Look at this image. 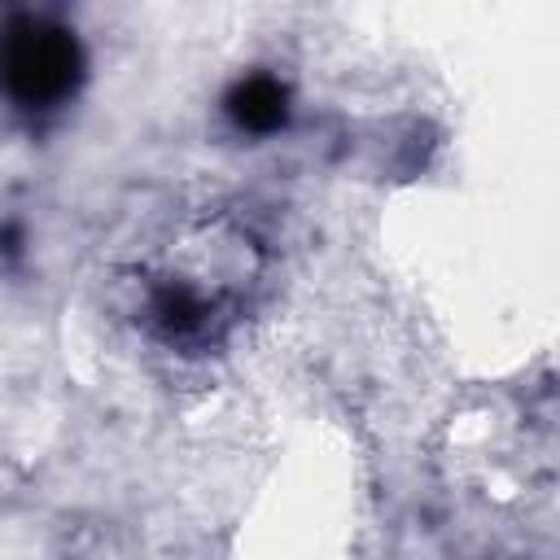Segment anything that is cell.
<instances>
[{
  "label": "cell",
  "mask_w": 560,
  "mask_h": 560,
  "mask_svg": "<svg viewBox=\"0 0 560 560\" xmlns=\"http://www.w3.org/2000/svg\"><path fill=\"white\" fill-rule=\"evenodd\" d=\"M228 114L245 131H276L289 114V96L271 74H249L228 92Z\"/></svg>",
  "instance_id": "obj_2"
},
{
  "label": "cell",
  "mask_w": 560,
  "mask_h": 560,
  "mask_svg": "<svg viewBox=\"0 0 560 560\" xmlns=\"http://www.w3.org/2000/svg\"><path fill=\"white\" fill-rule=\"evenodd\" d=\"M153 315H158L162 328H171V332H188V328L201 324L206 306H201V298H197L192 289H184V284H166V289L153 293Z\"/></svg>",
  "instance_id": "obj_3"
},
{
  "label": "cell",
  "mask_w": 560,
  "mask_h": 560,
  "mask_svg": "<svg viewBox=\"0 0 560 560\" xmlns=\"http://www.w3.org/2000/svg\"><path fill=\"white\" fill-rule=\"evenodd\" d=\"M83 52L74 35L44 18H22L0 44V83L22 105H52L74 92Z\"/></svg>",
  "instance_id": "obj_1"
},
{
  "label": "cell",
  "mask_w": 560,
  "mask_h": 560,
  "mask_svg": "<svg viewBox=\"0 0 560 560\" xmlns=\"http://www.w3.org/2000/svg\"><path fill=\"white\" fill-rule=\"evenodd\" d=\"M0 249H4V254H18V249H22V228H18V223H4V228H0Z\"/></svg>",
  "instance_id": "obj_4"
}]
</instances>
